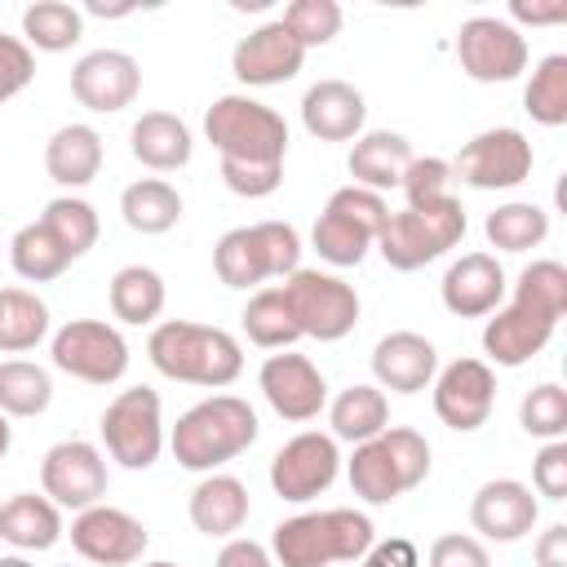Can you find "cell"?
Returning <instances> with one entry per match:
<instances>
[{
  "mask_svg": "<svg viewBox=\"0 0 567 567\" xmlns=\"http://www.w3.org/2000/svg\"><path fill=\"white\" fill-rule=\"evenodd\" d=\"M328 425H332V439H346L354 447L368 443V439H377L390 425L385 390L381 385H346L328 403Z\"/></svg>",
  "mask_w": 567,
  "mask_h": 567,
  "instance_id": "4dcf8cb0",
  "label": "cell"
},
{
  "mask_svg": "<svg viewBox=\"0 0 567 567\" xmlns=\"http://www.w3.org/2000/svg\"><path fill=\"white\" fill-rule=\"evenodd\" d=\"M301 266V235L288 221L235 226L213 248V270L226 288H257L266 279H288Z\"/></svg>",
  "mask_w": 567,
  "mask_h": 567,
  "instance_id": "8992f818",
  "label": "cell"
},
{
  "mask_svg": "<svg viewBox=\"0 0 567 567\" xmlns=\"http://www.w3.org/2000/svg\"><path fill=\"white\" fill-rule=\"evenodd\" d=\"M532 483L545 501H567V439H554L532 461Z\"/></svg>",
  "mask_w": 567,
  "mask_h": 567,
  "instance_id": "681fc988",
  "label": "cell"
},
{
  "mask_svg": "<svg viewBox=\"0 0 567 567\" xmlns=\"http://www.w3.org/2000/svg\"><path fill=\"white\" fill-rule=\"evenodd\" d=\"M257 385H261L266 403L275 408V416H284V421H315L328 408L323 372L306 354H292V350L270 354L257 372Z\"/></svg>",
  "mask_w": 567,
  "mask_h": 567,
  "instance_id": "d6986e66",
  "label": "cell"
},
{
  "mask_svg": "<svg viewBox=\"0 0 567 567\" xmlns=\"http://www.w3.org/2000/svg\"><path fill=\"white\" fill-rule=\"evenodd\" d=\"M456 58H461V71L478 84H509L527 71V40L514 22L505 18H492V13H478V18H465L461 31H456Z\"/></svg>",
  "mask_w": 567,
  "mask_h": 567,
  "instance_id": "7c38bea8",
  "label": "cell"
},
{
  "mask_svg": "<svg viewBox=\"0 0 567 567\" xmlns=\"http://www.w3.org/2000/svg\"><path fill=\"white\" fill-rule=\"evenodd\" d=\"M483 235L492 248L501 252H527V248H540L545 235H549V213L540 204H527V199H509L501 208L487 213L483 221Z\"/></svg>",
  "mask_w": 567,
  "mask_h": 567,
  "instance_id": "836d02e7",
  "label": "cell"
},
{
  "mask_svg": "<svg viewBox=\"0 0 567 567\" xmlns=\"http://www.w3.org/2000/svg\"><path fill=\"white\" fill-rule=\"evenodd\" d=\"M350 487L368 505H390L394 496L412 492L430 474V443L412 425H385L377 439L359 443L350 465Z\"/></svg>",
  "mask_w": 567,
  "mask_h": 567,
  "instance_id": "277c9868",
  "label": "cell"
},
{
  "mask_svg": "<svg viewBox=\"0 0 567 567\" xmlns=\"http://www.w3.org/2000/svg\"><path fill=\"white\" fill-rule=\"evenodd\" d=\"M239 319H244L248 341L261 346V350H288L292 341H301V332L292 323V310L284 301V288H257Z\"/></svg>",
  "mask_w": 567,
  "mask_h": 567,
  "instance_id": "74e56055",
  "label": "cell"
},
{
  "mask_svg": "<svg viewBox=\"0 0 567 567\" xmlns=\"http://www.w3.org/2000/svg\"><path fill=\"white\" fill-rule=\"evenodd\" d=\"M279 288H284V301H288L292 323H297L301 337L341 341V337L354 332V323H359V292L341 275L297 266Z\"/></svg>",
  "mask_w": 567,
  "mask_h": 567,
  "instance_id": "9c48e42d",
  "label": "cell"
},
{
  "mask_svg": "<svg viewBox=\"0 0 567 567\" xmlns=\"http://www.w3.org/2000/svg\"><path fill=\"white\" fill-rule=\"evenodd\" d=\"M128 151H133L137 164H146L155 173H173V168L190 164L195 142H190V128H186L182 115H173V111H146V115H137V124L128 133Z\"/></svg>",
  "mask_w": 567,
  "mask_h": 567,
  "instance_id": "83f0119b",
  "label": "cell"
},
{
  "mask_svg": "<svg viewBox=\"0 0 567 567\" xmlns=\"http://www.w3.org/2000/svg\"><path fill=\"white\" fill-rule=\"evenodd\" d=\"M257 412L239 394H208L195 408H186L168 434V447L182 470L213 474L217 465L235 461L257 443Z\"/></svg>",
  "mask_w": 567,
  "mask_h": 567,
  "instance_id": "6da1fadb",
  "label": "cell"
},
{
  "mask_svg": "<svg viewBox=\"0 0 567 567\" xmlns=\"http://www.w3.org/2000/svg\"><path fill=\"white\" fill-rule=\"evenodd\" d=\"M146 567H182V563H164V558H159V563H146Z\"/></svg>",
  "mask_w": 567,
  "mask_h": 567,
  "instance_id": "680465c9",
  "label": "cell"
},
{
  "mask_svg": "<svg viewBox=\"0 0 567 567\" xmlns=\"http://www.w3.org/2000/svg\"><path fill=\"white\" fill-rule=\"evenodd\" d=\"M102 443L124 470H151L164 452V403L151 385L120 390L102 412Z\"/></svg>",
  "mask_w": 567,
  "mask_h": 567,
  "instance_id": "30bf717a",
  "label": "cell"
},
{
  "mask_svg": "<svg viewBox=\"0 0 567 567\" xmlns=\"http://www.w3.org/2000/svg\"><path fill=\"white\" fill-rule=\"evenodd\" d=\"M385 221H390V204L377 190H363L350 182V186L332 190V199L323 204V213L310 230V244L328 266H359Z\"/></svg>",
  "mask_w": 567,
  "mask_h": 567,
  "instance_id": "ba28073f",
  "label": "cell"
},
{
  "mask_svg": "<svg viewBox=\"0 0 567 567\" xmlns=\"http://www.w3.org/2000/svg\"><path fill=\"white\" fill-rule=\"evenodd\" d=\"M368 102L350 80H319L301 97V124L319 142H350L363 133Z\"/></svg>",
  "mask_w": 567,
  "mask_h": 567,
  "instance_id": "d4e9b609",
  "label": "cell"
},
{
  "mask_svg": "<svg viewBox=\"0 0 567 567\" xmlns=\"http://www.w3.org/2000/svg\"><path fill=\"white\" fill-rule=\"evenodd\" d=\"M146 354H151L155 372H164L168 381H186V385H204V390H221L244 372L239 341L226 328H208V323H190V319L155 323Z\"/></svg>",
  "mask_w": 567,
  "mask_h": 567,
  "instance_id": "7a4b0ae2",
  "label": "cell"
},
{
  "mask_svg": "<svg viewBox=\"0 0 567 567\" xmlns=\"http://www.w3.org/2000/svg\"><path fill=\"white\" fill-rule=\"evenodd\" d=\"M40 226L53 235V244L75 261V257H84L93 244H97V213H93V204L89 199H75V195H58V199H49L44 204V213H40Z\"/></svg>",
  "mask_w": 567,
  "mask_h": 567,
  "instance_id": "8d00e7d4",
  "label": "cell"
},
{
  "mask_svg": "<svg viewBox=\"0 0 567 567\" xmlns=\"http://www.w3.org/2000/svg\"><path fill=\"white\" fill-rule=\"evenodd\" d=\"M536 567H567V523H554L536 540Z\"/></svg>",
  "mask_w": 567,
  "mask_h": 567,
  "instance_id": "db71d44e",
  "label": "cell"
},
{
  "mask_svg": "<svg viewBox=\"0 0 567 567\" xmlns=\"http://www.w3.org/2000/svg\"><path fill=\"white\" fill-rule=\"evenodd\" d=\"M84 9H89L93 18H124V13H133L137 4H102V0H89Z\"/></svg>",
  "mask_w": 567,
  "mask_h": 567,
  "instance_id": "11a10c76",
  "label": "cell"
},
{
  "mask_svg": "<svg viewBox=\"0 0 567 567\" xmlns=\"http://www.w3.org/2000/svg\"><path fill=\"white\" fill-rule=\"evenodd\" d=\"M514 301L549 315V319H563L567 315V266L554 261V257H540L532 266H523L518 284H514Z\"/></svg>",
  "mask_w": 567,
  "mask_h": 567,
  "instance_id": "b9f144b4",
  "label": "cell"
},
{
  "mask_svg": "<svg viewBox=\"0 0 567 567\" xmlns=\"http://www.w3.org/2000/svg\"><path fill=\"white\" fill-rule=\"evenodd\" d=\"M306 62V49L297 44V35L275 18L261 22L257 31H248L235 53H230V71L239 84L248 89H270V84H288Z\"/></svg>",
  "mask_w": 567,
  "mask_h": 567,
  "instance_id": "ffe728a7",
  "label": "cell"
},
{
  "mask_svg": "<svg viewBox=\"0 0 567 567\" xmlns=\"http://www.w3.org/2000/svg\"><path fill=\"white\" fill-rule=\"evenodd\" d=\"M558 319L523 306V301H509V306H496L487 328H483V354L496 363V368H523L532 363L549 337H554Z\"/></svg>",
  "mask_w": 567,
  "mask_h": 567,
  "instance_id": "7402d4cb",
  "label": "cell"
},
{
  "mask_svg": "<svg viewBox=\"0 0 567 567\" xmlns=\"http://www.w3.org/2000/svg\"><path fill=\"white\" fill-rule=\"evenodd\" d=\"M0 509H4V505H0Z\"/></svg>",
  "mask_w": 567,
  "mask_h": 567,
  "instance_id": "94428289",
  "label": "cell"
},
{
  "mask_svg": "<svg viewBox=\"0 0 567 567\" xmlns=\"http://www.w3.org/2000/svg\"><path fill=\"white\" fill-rule=\"evenodd\" d=\"M9 261H13V270H18L27 284H49V279H58V275L71 266V257L53 244V235H49L40 221L22 226V230L9 239Z\"/></svg>",
  "mask_w": 567,
  "mask_h": 567,
  "instance_id": "60d3db41",
  "label": "cell"
},
{
  "mask_svg": "<svg viewBox=\"0 0 567 567\" xmlns=\"http://www.w3.org/2000/svg\"><path fill=\"white\" fill-rule=\"evenodd\" d=\"M9 443H13V430H9V416L0 412V461H4V452H9Z\"/></svg>",
  "mask_w": 567,
  "mask_h": 567,
  "instance_id": "9f6ffc18",
  "label": "cell"
},
{
  "mask_svg": "<svg viewBox=\"0 0 567 567\" xmlns=\"http://www.w3.org/2000/svg\"><path fill=\"white\" fill-rule=\"evenodd\" d=\"M452 186V164L447 159H439V155H412V164H408V173H403V182H399V190L408 195V204L416 208V204H434V199H443V195H452L447 190Z\"/></svg>",
  "mask_w": 567,
  "mask_h": 567,
  "instance_id": "f6af8a7d",
  "label": "cell"
},
{
  "mask_svg": "<svg viewBox=\"0 0 567 567\" xmlns=\"http://www.w3.org/2000/svg\"><path fill=\"white\" fill-rule=\"evenodd\" d=\"M518 425H523L532 439H545V443L563 439V434H567V390L554 385V381L532 385V390L523 394V403H518Z\"/></svg>",
  "mask_w": 567,
  "mask_h": 567,
  "instance_id": "7bdbcfd3",
  "label": "cell"
},
{
  "mask_svg": "<svg viewBox=\"0 0 567 567\" xmlns=\"http://www.w3.org/2000/svg\"><path fill=\"white\" fill-rule=\"evenodd\" d=\"M505 270L492 252H465L447 266L439 292H443V306L456 315V319H483L501 306L505 297Z\"/></svg>",
  "mask_w": 567,
  "mask_h": 567,
  "instance_id": "cb8c5ba5",
  "label": "cell"
},
{
  "mask_svg": "<svg viewBox=\"0 0 567 567\" xmlns=\"http://www.w3.org/2000/svg\"><path fill=\"white\" fill-rule=\"evenodd\" d=\"M279 22L297 35L301 49H323L341 31V4L337 0H292V4H284Z\"/></svg>",
  "mask_w": 567,
  "mask_h": 567,
  "instance_id": "ee69618b",
  "label": "cell"
},
{
  "mask_svg": "<svg viewBox=\"0 0 567 567\" xmlns=\"http://www.w3.org/2000/svg\"><path fill=\"white\" fill-rule=\"evenodd\" d=\"M408 164H412V142L403 133H390V128L359 133L354 146H350V159H346L354 186L377 190V195L381 190H399Z\"/></svg>",
  "mask_w": 567,
  "mask_h": 567,
  "instance_id": "484cf974",
  "label": "cell"
},
{
  "mask_svg": "<svg viewBox=\"0 0 567 567\" xmlns=\"http://www.w3.org/2000/svg\"><path fill=\"white\" fill-rule=\"evenodd\" d=\"M359 563L363 567H421V554L408 536H390V540H372Z\"/></svg>",
  "mask_w": 567,
  "mask_h": 567,
  "instance_id": "f907efd6",
  "label": "cell"
},
{
  "mask_svg": "<svg viewBox=\"0 0 567 567\" xmlns=\"http://www.w3.org/2000/svg\"><path fill=\"white\" fill-rule=\"evenodd\" d=\"M71 545L84 563H97V567H128L146 554L151 536L146 527L128 514V509H115V505H89L71 518Z\"/></svg>",
  "mask_w": 567,
  "mask_h": 567,
  "instance_id": "e0dca14e",
  "label": "cell"
},
{
  "mask_svg": "<svg viewBox=\"0 0 567 567\" xmlns=\"http://www.w3.org/2000/svg\"><path fill=\"white\" fill-rule=\"evenodd\" d=\"M53 403V381L40 363L9 359L0 363V412L4 416H40Z\"/></svg>",
  "mask_w": 567,
  "mask_h": 567,
  "instance_id": "ab89813d",
  "label": "cell"
},
{
  "mask_svg": "<svg viewBox=\"0 0 567 567\" xmlns=\"http://www.w3.org/2000/svg\"><path fill=\"white\" fill-rule=\"evenodd\" d=\"M0 567H31L22 554H9V558H0Z\"/></svg>",
  "mask_w": 567,
  "mask_h": 567,
  "instance_id": "6f0895ef",
  "label": "cell"
},
{
  "mask_svg": "<svg viewBox=\"0 0 567 567\" xmlns=\"http://www.w3.org/2000/svg\"><path fill=\"white\" fill-rule=\"evenodd\" d=\"M186 509H190L195 532H204V536H235L248 523L252 501H248V487L235 474H217L213 470V474H204L195 483Z\"/></svg>",
  "mask_w": 567,
  "mask_h": 567,
  "instance_id": "4316f807",
  "label": "cell"
},
{
  "mask_svg": "<svg viewBox=\"0 0 567 567\" xmlns=\"http://www.w3.org/2000/svg\"><path fill=\"white\" fill-rule=\"evenodd\" d=\"M439 372V350L430 337L421 332H385L372 350V377L381 390H394V394H421Z\"/></svg>",
  "mask_w": 567,
  "mask_h": 567,
  "instance_id": "603a6c76",
  "label": "cell"
},
{
  "mask_svg": "<svg viewBox=\"0 0 567 567\" xmlns=\"http://www.w3.org/2000/svg\"><path fill=\"white\" fill-rule=\"evenodd\" d=\"M221 182L239 199H266V195L279 190L284 168L279 164H230V159H221Z\"/></svg>",
  "mask_w": 567,
  "mask_h": 567,
  "instance_id": "bcb514c9",
  "label": "cell"
},
{
  "mask_svg": "<svg viewBox=\"0 0 567 567\" xmlns=\"http://www.w3.org/2000/svg\"><path fill=\"white\" fill-rule=\"evenodd\" d=\"M120 213H124V226L137 230V235H164L182 217V195L164 177H142V182L124 186Z\"/></svg>",
  "mask_w": 567,
  "mask_h": 567,
  "instance_id": "1f68e13d",
  "label": "cell"
},
{
  "mask_svg": "<svg viewBox=\"0 0 567 567\" xmlns=\"http://www.w3.org/2000/svg\"><path fill=\"white\" fill-rule=\"evenodd\" d=\"M532 142L518 128H487L470 137L452 164V177H461L474 190H514L532 173Z\"/></svg>",
  "mask_w": 567,
  "mask_h": 567,
  "instance_id": "4fadbf2b",
  "label": "cell"
},
{
  "mask_svg": "<svg viewBox=\"0 0 567 567\" xmlns=\"http://www.w3.org/2000/svg\"><path fill=\"white\" fill-rule=\"evenodd\" d=\"M377 540V527L363 509H310L292 514L275 527L270 554L279 567H332V563H359L368 545Z\"/></svg>",
  "mask_w": 567,
  "mask_h": 567,
  "instance_id": "3957f363",
  "label": "cell"
},
{
  "mask_svg": "<svg viewBox=\"0 0 567 567\" xmlns=\"http://www.w3.org/2000/svg\"><path fill=\"white\" fill-rule=\"evenodd\" d=\"M106 456L89 439H62L40 461V487L58 509H89L106 496Z\"/></svg>",
  "mask_w": 567,
  "mask_h": 567,
  "instance_id": "5bb4252c",
  "label": "cell"
},
{
  "mask_svg": "<svg viewBox=\"0 0 567 567\" xmlns=\"http://www.w3.org/2000/svg\"><path fill=\"white\" fill-rule=\"evenodd\" d=\"M49 337V306L27 288H0V350L22 354Z\"/></svg>",
  "mask_w": 567,
  "mask_h": 567,
  "instance_id": "d590c367",
  "label": "cell"
},
{
  "mask_svg": "<svg viewBox=\"0 0 567 567\" xmlns=\"http://www.w3.org/2000/svg\"><path fill=\"white\" fill-rule=\"evenodd\" d=\"M523 111L545 128L567 124V53H545L536 62L523 89Z\"/></svg>",
  "mask_w": 567,
  "mask_h": 567,
  "instance_id": "f35d334b",
  "label": "cell"
},
{
  "mask_svg": "<svg viewBox=\"0 0 567 567\" xmlns=\"http://www.w3.org/2000/svg\"><path fill=\"white\" fill-rule=\"evenodd\" d=\"M49 354L58 372L89 381V385H111L128 372V341L120 337L115 323H102V319L62 323L49 341Z\"/></svg>",
  "mask_w": 567,
  "mask_h": 567,
  "instance_id": "8fae6325",
  "label": "cell"
},
{
  "mask_svg": "<svg viewBox=\"0 0 567 567\" xmlns=\"http://www.w3.org/2000/svg\"><path fill=\"white\" fill-rule=\"evenodd\" d=\"M204 137L217 146L221 159L230 164H279L288 155V124L275 106L248 97V93H226L204 111Z\"/></svg>",
  "mask_w": 567,
  "mask_h": 567,
  "instance_id": "5b68a950",
  "label": "cell"
},
{
  "mask_svg": "<svg viewBox=\"0 0 567 567\" xmlns=\"http://www.w3.org/2000/svg\"><path fill=\"white\" fill-rule=\"evenodd\" d=\"M434 412L447 430L470 434L492 416L496 403V372L487 359H452L443 372H434Z\"/></svg>",
  "mask_w": 567,
  "mask_h": 567,
  "instance_id": "2e32d148",
  "label": "cell"
},
{
  "mask_svg": "<svg viewBox=\"0 0 567 567\" xmlns=\"http://www.w3.org/2000/svg\"><path fill=\"white\" fill-rule=\"evenodd\" d=\"M44 168L58 186H89L102 173V133L93 124H62L44 142Z\"/></svg>",
  "mask_w": 567,
  "mask_h": 567,
  "instance_id": "f1b7e54d",
  "label": "cell"
},
{
  "mask_svg": "<svg viewBox=\"0 0 567 567\" xmlns=\"http://www.w3.org/2000/svg\"><path fill=\"white\" fill-rule=\"evenodd\" d=\"M425 567H492V554L478 536H465V532H447L430 545L425 554Z\"/></svg>",
  "mask_w": 567,
  "mask_h": 567,
  "instance_id": "7dc6e473",
  "label": "cell"
},
{
  "mask_svg": "<svg viewBox=\"0 0 567 567\" xmlns=\"http://www.w3.org/2000/svg\"><path fill=\"white\" fill-rule=\"evenodd\" d=\"M62 567H71V563H62Z\"/></svg>",
  "mask_w": 567,
  "mask_h": 567,
  "instance_id": "91938a15",
  "label": "cell"
},
{
  "mask_svg": "<svg viewBox=\"0 0 567 567\" xmlns=\"http://www.w3.org/2000/svg\"><path fill=\"white\" fill-rule=\"evenodd\" d=\"M337 474H341L337 439L332 434H319V430L292 434L270 456V487H275V496L292 501V505H306L319 492H328L337 483Z\"/></svg>",
  "mask_w": 567,
  "mask_h": 567,
  "instance_id": "9a60e30c",
  "label": "cell"
},
{
  "mask_svg": "<svg viewBox=\"0 0 567 567\" xmlns=\"http://www.w3.org/2000/svg\"><path fill=\"white\" fill-rule=\"evenodd\" d=\"M465 235V208L456 195H443L434 204H408L390 213V221L377 235V248L390 270H421L439 261L447 248H456Z\"/></svg>",
  "mask_w": 567,
  "mask_h": 567,
  "instance_id": "52a82bcc",
  "label": "cell"
},
{
  "mask_svg": "<svg viewBox=\"0 0 567 567\" xmlns=\"http://www.w3.org/2000/svg\"><path fill=\"white\" fill-rule=\"evenodd\" d=\"M164 310V279L151 266H124L111 275V315L120 323H155Z\"/></svg>",
  "mask_w": 567,
  "mask_h": 567,
  "instance_id": "e575fe53",
  "label": "cell"
},
{
  "mask_svg": "<svg viewBox=\"0 0 567 567\" xmlns=\"http://www.w3.org/2000/svg\"><path fill=\"white\" fill-rule=\"evenodd\" d=\"M62 536V509L40 492H18L4 501L0 509V540H9L13 549H27V554H44L53 549Z\"/></svg>",
  "mask_w": 567,
  "mask_h": 567,
  "instance_id": "f546056e",
  "label": "cell"
},
{
  "mask_svg": "<svg viewBox=\"0 0 567 567\" xmlns=\"http://www.w3.org/2000/svg\"><path fill=\"white\" fill-rule=\"evenodd\" d=\"M35 80V53L22 44V35H0V102L18 97Z\"/></svg>",
  "mask_w": 567,
  "mask_h": 567,
  "instance_id": "c3c4849f",
  "label": "cell"
},
{
  "mask_svg": "<svg viewBox=\"0 0 567 567\" xmlns=\"http://www.w3.org/2000/svg\"><path fill=\"white\" fill-rule=\"evenodd\" d=\"M71 93L84 111H124L142 93V66L124 49H93L71 66Z\"/></svg>",
  "mask_w": 567,
  "mask_h": 567,
  "instance_id": "ac0fdd59",
  "label": "cell"
},
{
  "mask_svg": "<svg viewBox=\"0 0 567 567\" xmlns=\"http://www.w3.org/2000/svg\"><path fill=\"white\" fill-rule=\"evenodd\" d=\"M509 18L514 22H532V27H554V22H563L567 18V0H554V4H527V0H514L509 4Z\"/></svg>",
  "mask_w": 567,
  "mask_h": 567,
  "instance_id": "f5cc1de1",
  "label": "cell"
},
{
  "mask_svg": "<svg viewBox=\"0 0 567 567\" xmlns=\"http://www.w3.org/2000/svg\"><path fill=\"white\" fill-rule=\"evenodd\" d=\"M217 567H275V558H270L266 545H257V540H248V536H235V540L221 545Z\"/></svg>",
  "mask_w": 567,
  "mask_h": 567,
  "instance_id": "816d5d0a",
  "label": "cell"
},
{
  "mask_svg": "<svg viewBox=\"0 0 567 567\" xmlns=\"http://www.w3.org/2000/svg\"><path fill=\"white\" fill-rule=\"evenodd\" d=\"M540 518V501L518 478H487L470 501V523L483 540L514 545L523 540Z\"/></svg>",
  "mask_w": 567,
  "mask_h": 567,
  "instance_id": "44dd1931",
  "label": "cell"
},
{
  "mask_svg": "<svg viewBox=\"0 0 567 567\" xmlns=\"http://www.w3.org/2000/svg\"><path fill=\"white\" fill-rule=\"evenodd\" d=\"M84 35V13L66 0H35L22 9V44L35 53H62L80 44Z\"/></svg>",
  "mask_w": 567,
  "mask_h": 567,
  "instance_id": "d6a6232c",
  "label": "cell"
}]
</instances>
